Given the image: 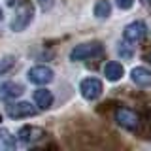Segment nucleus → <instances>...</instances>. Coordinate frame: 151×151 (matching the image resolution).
I'll return each mask as SVG.
<instances>
[{"label":"nucleus","instance_id":"f257e3e1","mask_svg":"<svg viewBox=\"0 0 151 151\" xmlns=\"http://www.w3.org/2000/svg\"><path fill=\"white\" fill-rule=\"evenodd\" d=\"M104 53V45L100 42H89V44H79L70 51V59L72 60H89L96 59Z\"/></svg>","mask_w":151,"mask_h":151},{"label":"nucleus","instance_id":"f03ea898","mask_svg":"<svg viewBox=\"0 0 151 151\" xmlns=\"http://www.w3.org/2000/svg\"><path fill=\"white\" fill-rule=\"evenodd\" d=\"M32 13H34L32 4L27 2V0H23V2L15 8V15H13V21H12V28H13L15 32L23 30V28H27V25L32 21Z\"/></svg>","mask_w":151,"mask_h":151},{"label":"nucleus","instance_id":"7ed1b4c3","mask_svg":"<svg viewBox=\"0 0 151 151\" xmlns=\"http://www.w3.org/2000/svg\"><path fill=\"white\" fill-rule=\"evenodd\" d=\"M115 121L119 123L123 129H127V130H136L140 127L138 113L132 111L130 108H125V106H121V108L115 110Z\"/></svg>","mask_w":151,"mask_h":151},{"label":"nucleus","instance_id":"20e7f679","mask_svg":"<svg viewBox=\"0 0 151 151\" xmlns=\"http://www.w3.org/2000/svg\"><path fill=\"white\" fill-rule=\"evenodd\" d=\"M145 34H147V27L142 21L130 23V25H127L125 30H123V38H125V42H129V44H140L145 38Z\"/></svg>","mask_w":151,"mask_h":151},{"label":"nucleus","instance_id":"39448f33","mask_svg":"<svg viewBox=\"0 0 151 151\" xmlns=\"http://www.w3.org/2000/svg\"><path fill=\"white\" fill-rule=\"evenodd\" d=\"M79 91H81L83 98H87V100H96L102 94V81L96 79V78H87L79 85Z\"/></svg>","mask_w":151,"mask_h":151},{"label":"nucleus","instance_id":"423d86ee","mask_svg":"<svg viewBox=\"0 0 151 151\" xmlns=\"http://www.w3.org/2000/svg\"><path fill=\"white\" fill-rule=\"evenodd\" d=\"M28 79L32 83L45 85V83L53 81V70L49 66H34V68L28 70Z\"/></svg>","mask_w":151,"mask_h":151},{"label":"nucleus","instance_id":"0eeeda50","mask_svg":"<svg viewBox=\"0 0 151 151\" xmlns=\"http://www.w3.org/2000/svg\"><path fill=\"white\" fill-rule=\"evenodd\" d=\"M44 136H45V130L40 129V127H23V129L19 130V140L27 145L36 144V142L42 140Z\"/></svg>","mask_w":151,"mask_h":151},{"label":"nucleus","instance_id":"6e6552de","mask_svg":"<svg viewBox=\"0 0 151 151\" xmlns=\"http://www.w3.org/2000/svg\"><path fill=\"white\" fill-rule=\"evenodd\" d=\"M36 113V110L30 106L28 102H17V104H9L8 106V115L12 119H23V117H32Z\"/></svg>","mask_w":151,"mask_h":151},{"label":"nucleus","instance_id":"1a4fd4ad","mask_svg":"<svg viewBox=\"0 0 151 151\" xmlns=\"http://www.w3.org/2000/svg\"><path fill=\"white\" fill-rule=\"evenodd\" d=\"M130 78H132V81L138 85V87H142V89L151 87V70L144 68V66H136V68L132 70Z\"/></svg>","mask_w":151,"mask_h":151},{"label":"nucleus","instance_id":"9d476101","mask_svg":"<svg viewBox=\"0 0 151 151\" xmlns=\"http://www.w3.org/2000/svg\"><path fill=\"white\" fill-rule=\"evenodd\" d=\"M23 93V87L19 83H13V81H6L0 85V98L2 100H9V98H15Z\"/></svg>","mask_w":151,"mask_h":151},{"label":"nucleus","instance_id":"9b49d317","mask_svg":"<svg viewBox=\"0 0 151 151\" xmlns=\"http://www.w3.org/2000/svg\"><path fill=\"white\" fill-rule=\"evenodd\" d=\"M34 100L42 110H47L53 104V94H51V91H47V89H38L34 93Z\"/></svg>","mask_w":151,"mask_h":151},{"label":"nucleus","instance_id":"f8f14e48","mask_svg":"<svg viewBox=\"0 0 151 151\" xmlns=\"http://www.w3.org/2000/svg\"><path fill=\"white\" fill-rule=\"evenodd\" d=\"M104 76H106L110 81H117L123 76V66L119 63H115V60H111V63H108L104 66Z\"/></svg>","mask_w":151,"mask_h":151},{"label":"nucleus","instance_id":"ddd939ff","mask_svg":"<svg viewBox=\"0 0 151 151\" xmlns=\"http://www.w3.org/2000/svg\"><path fill=\"white\" fill-rule=\"evenodd\" d=\"M15 149V138L8 130H0V151Z\"/></svg>","mask_w":151,"mask_h":151},{"label":"nucleus","instance_id":"4468645a","mask_svg":"<svg viewBox=\"0 0 151 151\" xmlns=\"http://www.w3.org/2000/svg\"><path fill=\"white\" fill-rule=\"evenodd\" d=\"M110 13H111L110 2H108V0H98L96 6H94V15L98 19H106V17H110Z\"/></svg>","mask_w":151,"mask_h":151},{"label":"nucleus","instance_id":"2eb2a0df","mask_svg":"<svg viewBox=\"0 0 151 151\" xmlns=\"http://www.w3.org/2000/svg\"><path fill=\"white\" fill-rule=\"evenodd\" d=\"M12 66H13V59H12V57L2 59V60H0V74H6L8 70H12Z\"/></svg>","mask_w":151,"mask_h":151},{"label":"nucleus","instance_id":"dca6fc26","mask_svg":"<svg viewBox=\"0 0 151 151\" xmlns=\"http://www.w3.org/2000/svg\"><path fill=\"white\" fill-rule=\"evenodd\" d=\"M117 6H119L121 9H130L132 4H134V0H115Z\"/></svg>","mask_w":151,"mask_h":151},{"label":"nucleus","instance_id":"f3484780","mask_svg":"<svg viewBox=\"0 0 151 151\" xmlns=\"http://www.w3.org/2000/svg\"><path fill=\"white\" fill-rule=\"evenodd\" d=\"M53 2H55V0H38V4H40V8L44 9V12H47V9L53 8Z\"/></svg>","mask_w":151,"mask_h":151},{"label":"nucleus","instance_id":"a211bd4d","mask_svg":"<svg viewBox=\"0 0 151 151\" xmlns=\"http://www.w3.org/2000/svg\"><path fill=\"white\" fill-rule=\"evenodd\" d=\"M119 55L125 57V59H130V57H132V51H130V49H125V47H123V44H121V47H119Z\"/></svg>","mask_w":151,"mask_h":151},{"label":"nucleus","instance_id":"6ab92c4d","mask_svg":"<svg viewBox=\"0 0 151 151\" xmlns=\"http://www.w3.org/2000/svg\"><path fill=\"white\" fill-rule=\"evenodd\" d=\"M147 59H149V63H151V51H149V53H147Z\"/></svg>","mask_w":151,"mask_h":151},{"label":"nucleus","instance_id":"aec40b11","mask_svg":"<svg viewBox=\"0 0 151 151\" xmlns=\"http://www.w3.org/2000/svg\"><path fill=\"white\" fill-rule=\"evenodd\" d=\"M2 17H4V15H2V9H0V21H2Z\"/></svg>","mask_w":151,"mask_h":151},{"label":"nucleus","instance_id":"412c9836","mask_svg":"<svg viewBox=\"0 0 151 151\" xmlns=\"http://www.w3.org/2000/svg\"><path fill=\"white\" fill-rule=\"evenodd\" d=\"M0 121H2V115H0Z\"/></svg>","mask_w":151,"mask_h":151}]
</instances>
